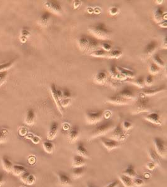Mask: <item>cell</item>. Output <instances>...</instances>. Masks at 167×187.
<instances>
[{
  "mask_svg": "<svg viewBox=\"0 0 167 187\" xmlns=\"http://www.w3.org/2000/svg\"><path fill=\"white\" fill-rule=\"evenodd\" d=\"M62 94H63V98L69 99L70 97L71 96V94L70 91L66 89L62 90Z\"/></svg>",
  "mask_w": 167,
  "mask_h": 187,
  "instance_id": "db71d44e",
  "label": "cell"
},
{
  "mask_svg": "<svg viewBox=\"0 0 167 187\" xmlns=\"http://www.w3.org/2000/svg\"><path fill=\"white\" fill-rule=\"evenodd\" d=\"M81 5V2L78 1V0H75V1L73 2V6L74 9L78 8Z\"/></svg>",
  "mask_w": 167,
  "mask_h": 187,
  "instance_id": "6f0895ef",
  "label": "cell"
},
{
  "mask_svg": "<svg viewBox=\"0 0 167 187\" xmlns=\"http://www.w3.org/2000/svg\"><path fill=\"white\" fill-rule=\"evenodd\" d=\"M19 177L21 181L27 185H32L36 182V177L35 175L27 171L23 173Z\"/></svg>",
  "mask_w": 167,
  "mask_h": 187,
  "instance_id": "5bb4252c",
  "label": "cell"
},
{
  "mask_svg": "<svg viewBox=\"0 0 167 187\" xmlns=\"http://www.w3.org/2000/svg\"><path fill=\"white\" fill-rule=\"evenodd\" d=\"M50 91H51V94H52V98L55 103V105L56 106V108L58 109V111L60 112L61 114H63V108L61 106V104H60V99L58 96V89L56 88V85L53 83L50 85Z\"/></svg>",
  "mask_w": 167,
  "mask_h": 187,
  "instance_id": "52a82bcc",
  "label": "cell"
},
{
  "mask_svg": "<svg viewBox=\"0 0 167 187\" xmlns=\"http://www.w3.org/2000/svg\"><path fill=\"white\" fill-rule=\"evenodd\" d=\"M27 138H30L31 141L33 142V144H39V142H40V138L37 137V136H35V135H28L27 136Z\"/></svg>",
  "mask_w": 167,
  "mask_h": 187,
  "instance_id": "f907efd6",
  "label": "cell"
},
{
  "mask_svg": "<svg viewBox=\"0 0 167 187\" xmlns=\"http://www.w3.org/2000/svg\"><path fill=\"white\" fill-rule=\"evenodd\" d=\"M153 63L158 66L160 69L165 67V62L158 54H155L153 56Z\"/></svg>",
  "mask_w": 167,
  "mask_h": 187,
  "instance_id": "f35d334b",
  "label": "cell"
},
{
  "mask_svg": "<svg viewBox=\"0 0 167 187\" xmlns=\"http://www.w3.org/2000/svg\"><path fill=\"white\" fill-rule=\"evenodd\" d=\"M103 111H88L85 114V120L88 124H96L100 122L103 117Z\"/></svg>",
  "mask_w": 167,
  "mask_h": 187,
  "instance_id": "277c9868",
  "label": "cell"
},
{
  "mask_svg": "<svg viewBox=\"0 0 167 187\" xmlns=\"http://www.w3.org/2000/svg\"><path fill=\"white\" fill-rule=\"evenodd\" d=\"M79 134H80V130L78 127L77 125L73 126L68 132V142L70 143H73L74 142H75L79 137Z\"/></svg>",
  "mask_w": 167,
  "mask_h": 187,
  "instance_id": "ac0fdd59",
  "label": "cell"
},
{
  "mask_svg": "<svg viewBox=\"0 0 167 187\" xmlns=\"http://www.w3.org/2000/svg\"><path fill=\"white\" fill-rule=\"evenodd\" d=\"M98 47H99V42H98L97 39L93 38H90L88 48L86 51L90 54L91 53L97 50L98 49Z\"/></svg>",
  "mask_w": 167,
  "mask_h": 187,
  "instance_id": "44dd1931",
  "label": "cell"
},
{
  "mask_svg": "<svg viewBox=\"0 0 167 187\" xmlns=\"http://www.w3.org/2000/svg\"><path fill=\"white\" fill-rule=\"evenodd\" d=\"M85 165V160L84 158L77 155H75L72 160V167L73 168L84 167Z\"/></svg>",
  "mask_w": 167,
  "mask_h": 187,
  "instance_id": "83f0119b",
  "label": "cell"
},
{
  "mask_svg": "<svg viewBox=\"0 0 167 187\" xmlns=\"http://www.w3.org/2000/svg\"><path fill=\"white\" fill-rule=\"evenodd\" d=\"M156 2H157V4H161V3H163V1H162V0H161V1H156Z\"/></svg>",
  "mask_w": 167,
  "mask_h": 187,
  "instance_id": "be15d7a7",
  "label": "cell"
},
{
  "mask_svg": "<svg viewBox=\"0 0 167 187\" xmlns=\"http://www.w3.org/2000/svg\"><path fill=\"white\" fill-rule=\"evenodd\" d=\"M118 94L127 100H130L135 98V94L130 89L125 88L119 92Z\"/></svg>",
  "mask_w": 167,
  "mask_h": 187,
  "instance_id": "d4e9b609",
  "label": "cell"
},
{
  "mask_svg": "<svg viewBox=\"0 0 167 187\" xmlns=\"http://www.w3.org/2000/svg\"><path fill=\"white\" fill-rule=\"evenodd\" d=\"M35 120V113L33 109H30L27 112V115L25 119V122L28 125H33Z\"/></svg>",
  "mask_w": 167,
  "mask_h": 187,
  "instance_id": "484cf974",
  "label": "cell"
},
{
  "mask_svg": "<svg viewBox=\"0 0 167 187\" xmlns=\"http://www.w3.org/2000/svg\"><path fill=\"white\" fill-rule=\"evenodd\" d=\"M71 103V100L70 99H66V98H63L60 101V104L62 108H65L68 107Z\"/></svg>",
  "mask_w": 167,
  "mask_h": 187,
  "instance_id": "681fc988",
  "label": "cell"
},
{
  "mask_svg": "<svg viewBox=\"0 0 167 187\" xmlns=\"http://www.w3.org/2000/svg\"><path fill=\"white\" fill-rule=\"evenodd\" d=\"M8 133L9 132L6 129H0V144L4 143L6 141Z\"/></svg>",
  "mask_w": 167,
  "mask_h": 187,
  "instance_id": "7bdbcfd3",
  "label": "cell"
},
{
  "mask_svg": "<svg viewBox=\"0 0 167 187\" xmlns=\"http://www.w3.org/2000/svg\"><path fill=\"white\" fill-rule=\"evenodd\" d=\"M148 155L150 158L154 162L156 165L161 166V161L160 157L157 153V152L153 149H150L148 151Z\"/></svg>",
  "mask_w": 167,
  "mask_h": 187,
  "instance_id": "f1b7e54d",
  "label": "cell"
},
{
  "mask_svg": "<svg viewBox=\"0 0 167 187\" xmlns=\"http://www.w3.org/2000/svg\"><path fill=\"white\" fill-rule=\"evenodd\" d=\"M114 128L115 124L112 121H107L100 124L93 129L90 137L89 140H93L100 136L104 135L110 132L111 130H113Z\"/></svg>",
  "mask_w": 167,
  "mask_h": 187,
  "instance_id": "7a4b0ae2",
  "label": "cell"
},
{
  "mask_svg": "<svg viewBox=\"0 0 167 187\" xmlns=\"http://www.w3.org/2000/svg\"><path fill=\"white\" fill-rule=\"evenodd\" d=\"M120 9L117 6H113L109 8V13L111 16H115L118 14Z\"/></svg>",
  "mask_w": 167,
  "mask_h": 187,
  "instance_id": "f6af8a7d",
  "label": "cell"
},
{
  "mask_svg": "<svg viewBox=\"0 0 167 187\" xmlns=\"http://www.w3.org/2000/svg\"><path fill=\"white\" fill-rule=\"evenodd\" d=\"M107 102L110 104L118 105H123L128 104V101L120 96L118 94L109 97L107 99Z\"/></svg>",
  "mask_w": 167,
  "mask_h": 187,
  "instance_id": "30bf717a",
  "label": "cell"
},
{
  "mask_svg": "<svg viewBox=\"0 0 167 187\" xmlns=\"http://www.w3.org/2000/svg\"><path fill=\"white\" fill-rule=\"evenodd\" d=\"M77 155L84 158H89V153L88 150L85 148L83 143L82 142H79L77 147Z\"/></svg>",
  "mask_w": 167,
  "mask_h": 187,
  "instance_id": "603a6c76",
  "label": "cell"
},
{
  "mask_svg": "<svg viewBox=\"0 0 167 187\" xmlns=\"http://www.w3.org/2000/svg\"><path fill=\"white\" fill-rule=\"evenodd\" d=\"M88 31L94 37L101 40H107L110 39L111 36L110 30L105 25L101 22L90 26Z\"/></svg>",
  "mask_w": 167,
  "mask_h": 187,
  "instance_id": "6da1fadb",
  "label": "cell"
},
{
  "mask_svg": "<svg viewBox=\"0 0 167 187\" xmlns=\"http://www.w3.org/2000/svg\"><path fill=\"white\" fill-rule=\"evenodd\" d=\"M153 82V78L152 75L148 76L145 79V86H150L152 85Z\"/></svg>",
  "mask_w": 167,
  "mask_h": 187,
  "instance_id": "816d5d0a",
  "label": "cell"
},
{
  "mask_svg": "<svg viewBox=\"0 0 167 187\" xmlns=\"http://www.w3.org/2000/svg\"><path fill=\"white\" fill-rule=\"evenodd\" d=\"M145 119L147 121L155 125H161L162 124L159 114L156 112H152L150 113H148L145 117Z\"/></svg>",
  "mask_w": 167,
  "mask_h": 187,
  "instance_id": "2e32d148",
  "label": "cell"
},
{
  "mask_svg": "<svg viewBox=\"0 0 167 187\" xmlns=\"http://www.w3.org/2000/svg\"><path fill=\"white\" fill-rule=\"evenodd\" d=\"M50 20V13L48 11L44 12L38 20V24L42 27H46L48 25Z\"/></svg>",
  "mask_w": 167,
  "mask_h": 187,
  "instance_id": "cb8c5ba5",
  "label": "cell"
},
{
  "mask_svg": "<svg viewBox=\"0 0 167 187\" xmlns=\"http://www.w3.org/2000/svg\"><path fill=\"white\" fill-rule=\"evenodd\" d=\"M31 33L30 30L27 28H23L21 31V33H20V36H19V41L21 43L24 44L26 43L28 38L30 36Z\"/></svg>",
  "mask_w": 167,
  "mask_h": 187,
  "instance_id": "1f68e13d",
  "label": "cell"
},
{
  "mask_svg": "<svg viewBox=\"0 0 167 187\" xmlns=\"http://www.w3.org/2000/svg\"><path fill=\"white\" fill-rule=\"evenodd\" d=\"M15 60L13 59L12 61H8L6 63H3V64H0V73L4 72V71H7L8 69H10L13 66V65L15 63Z\"/></svg>",
  "mask_w": 167,
  "mask_h": 187,
  "instance_id": "60d3db41",
  "label": "cell"
},
{
  "mask_svg": "<svg viewBox=\"0 0 167 187\" xmlns=\"http://www.w3.org/2000/svg\"><path fill=\"white\" fill-rule=\"evenodd\" d=\"M111 138L118 142L123 141L126 138V134L123 129L122 127L119 124L113 129V131L111 135Z\"/></svg>",
  "mask_w": 167,
  "mask_h": 187,
  "instance_id": "ba28073f",
  "label": "cell"
},
{
  "mask_svg": "<svg viewBox=\"0 0 167 187\" xmlns=\"http://www.w3.org/2000/svg\"><path fill=\"white\" fill-rule=\"evenodd\" d=\"M58 130V123L53 122L51 124L48 132L47 134V138L48 140H53L56 138Z\"/></svg>",
  "mask_w": 167,
  "mask_h": 187,
  "instance_id": "d6986e66",
  "label": "cell"
},
{
  "mask_svg": "<svg viewBox=\"0 0 167 187\" xmlns=\"http://www.w3.org/2000/svg\"><path fill=\"white\" fill-rule=\"evenodd\" d=\"M85 168L84 167L73 168L72 172H71V175H72V177L74 179H77L83 176L85 173Z\"/></svg>",
  "mask_w": 167,
  "mask_h": 187,
  "instance_id": "836d02e7",
  "label": "cell"
},
{
  "mask_svg": "<svg viewBox=\"0 0 167 187\" xmlns=\"http://www.w3.org/2000/svg\"><path fill=\"white\" fill-rule=\"evenodd\" d=\"M150 109L148 99L147 97L140 93L135 107L132 110V113L134 114H138L142 112H147L150 111Z\"/></svg>",
  "mask_w": 167,
  "mask_h": 187,
  "instance_id": "3957f363",
  "label": "cell"
},
{
  "mask_svg": "<svg viewBox=\"0 0 167 187\" xmlns=\"http://www.w3.org/2000/svg\"><path fill=\"white\" fill-rule=\"evenodd\" d=\"M109 73H110V75L111 78L114 79H117V80H120V81H124V80H126L127 79L125 77H124L123 76L119 74L117 71L116 66H111L110 68Z\"/></svg>",
  "mask_w": 167,
  "mask_h": 187,
  "instance_id": "4316f807",
  "label": "cell"
},
{
  "mask_svg": "<svg viewBox=\"0 0 167 187\" xmlns=\"http://www.w3.org/2000/svg\"><path fill=\"white\" fill-rule=\"evenodd\" d=\"M133 183L134 186H137V187H140L144 186L145 185V181L144 180L138 177H135L133 179Z\"/></svg>",
  "mask_w": 167,
  "mask_h": 187,
  "instance_id": "ee69618b",
  "label": "cell"
},
{
  "mask_svg": "<svg viewBox=\"0 0 167 187\" xmlns=\"http://www.w3.org/2000/svg\"><path fill=\"white\" fill-rule=\"evenodd\" d=\"M8 76V73L7 71H4V72H1L0 73V86H2L3 84L6 79Z\"/></svg>",
  "mask_w": 167,
  "mask_h": 187,
  "instance_id": "bcb514c9",
  "label": "cell"
},
{
  "mask_svg": "<svg viewBox=\"0 0 167 187\" xmlns=\"http://www.w3.org/2000/svg\"><path fill=\"white\" fill-rule=\"evenodd\" d=\"M102 50L106 53H109L111 51V45L108 42H103L102 44Z\"/></svg>",
  "mask_w": 167,
  "mask_h": 187,
  "instance_id": "7dc6e473",
  "label": "cell"
},
{
  "mask_svg": "<svg viewBox=\"0 0 167 187\" xmlns=\"http://www.w3.org/2000/svg\"><path fill=\"white\" fill-rule=\"evenodd\" d=\"M118 185H119V182L117 180H115L111 182L110 183H109L108 185H107L106 186H105V187H118Z\"/></svg>",
  "mask_w": 167,
  "mask_h": 187,
  "instance_id": "9f6ffc18",
  "label": "cell"
},
{
  "mask_svg": "<svg viewBox=\"0 0 167 187\" xmlns=\"http://www.w3.org/2000/svg\"><path fill=\"white\" fill-rule=\"evenodd\" d=\"M156 164L155 163H154V162H153V161H151V162H148L147 164V165H146V167H147V169H148L149 170H150V171H152V170H153L155 168H156Z\"/></svg>",
  "mask_w": 167,
  "mask_h": 187,
  "instance_id": "11a10c76",
  "label": "cell"
},
{
  "mask_svg": "<svg viewBox=\"0 0 167 187\" xmlns=\"http://www.w3.org/2000/svg\"><path fill=\"white\" fill-rule=\"evenodd\" d=\"M166 90V87L164 86H158V87H154L151 88H147L145 89H144L141 91V94L145 96L146 97L148 96H152L157 94H159L160 92H162Z\"/></svg>",
  "mask_w": 167,
  "mask_h": 187,
  "instance_id": "9c48e42d",
  "label": "cell"
},
{
  "mask_svg": "<svg viewBox=\"0 0 167 187\" xmlns=\"http://www.w3.org/2000/svg\"><path fill=\"white\" fill-rule=\"evenodd\" d=\"M89 42V38L85 35H82L78 39L77 44L79 49L82 51H86Z\"/></svg>",
  "mask_w": 167,
  "mask_h": 187,
  "instance_id": "ffe728a7",
  "label": "cell"
},
{
  "mask_svg": "<svg viewBox=\"0 0 167 187\" xmlns=\"http://www.w3.org/2000/svg\"><path fill=\"white\" fill-rule=\"evenodd\" d=\"M158 25L161 27V28H166L167 26V23H166V21H163L161 22L158 23Z\"/></svg>",
  "mask_w": 167,
  "mask_h": 187,
  "instance_id": "680465c9",
  "label": "cell"
},
{
  "mask_svg": "<svg viewBox=\"0 0 167 187\" xmlns=\"http://www.w3.org/2000/svg\"><path fill=\"white\" fill-rule=\"evenodd\" d=\"M162 48L166 50V36H165L162 40Z\"/></svg>",
  "mask_w": 167,
  "mask_h": 187,
  "instance_id": "91938a15",
  "label": "cell"
},
{
  "mask_svg": "<svg viewBox=\"0 0 167 187\" xmlns=\"http://www.w3.org/2000/svg\"><path fill=\"white\" fill-rule=\"evenodd\" d=\"M153 19L157 23H160L163 21L166 20V13L164 11L163 8L161 7H158L153 11Z\"/></svg>",
  "mask_w": 167,
  "mask_h": 187,
  "instance_id": "7c38bea8",
  "label": "cell"
},
{
  "mask_svg": "<svg viewBox=\"0 0 167 187\" xmlns=\"http://www.w3.org/2000/svg\"><path fill=\"white\" fill-rule=\"evenodd\" d=\"M2 163L3 169L5 172L8 173L11 172L13 164L7 156L4 155L2 157Z\"/></svg>",
  "mask_w": 167,
  "mask_h": 187,
  "instance_id": "7402d4cb",
  "label": "cell"
},
{
  "mask_svg": "<svg viewBox=\"0 0 167 187\" xmlns=\"http://www.w3.org/2000/svg\"><path fill=\"white\" fill-rule=\"evenodd\" d=\"M87 187H97V186H95L94 185H93V183H89L87 185Z\"/></svg>",
  "mask_w": 167,
  "mask_h": 187,
  "instance_id": "6125c7cd",
  "label": "cell"
},
{
  "mask_svg": "<svg viewBox=\"0 0 167 187\" xmlns=\"http://www.w3.org/2000/svg\"><path fill=\"white\" fill-rule=\"evenodd\" d=\"M107 79V74L105 71H100L95 75L94 78V81L97 84H104Z\"/></svg>",
  "mask_w": 167,
  "mask_h": 187,
  "instance_id": "f546056e",
  "label": "cell"
},
{
  "mask_svg": "<svg viewBox=\"0 0 167 187\" xmlns=\"http://www.w3.org/2000/svg\"><path fill=\"white\" fill-rule=\"evenodd\" d=\"M155 151L161 158L166 157V145L164 140L160 137H155L153 139Z\"/></svg>",
  "mask_w": 167,
  "mask_h": 187,
  "instance_id": "5b68a950",
  "label": "cell"
},
{
  "mask_svg": "<svg viewBox=\"0 0 167 187\" xmlns=\"http://www.w3.org/2000/svg\"><path fill=\"white\" fill-rule=\"evenodd\" d=\"M123 54V53L120 50H113L108 53L107 58L109 59H119Z\"/></svg>",
  "mask_w": 167,
  "mask_h": 187,
  "instance_id": "d590c367",
  "label": "cell"
},
{
  "mask_svg": "<svg viewBox=\"0 0 167 187\" xmlns=\"http://www.w3.org/2000/svg\"><path fill=\"white\" fill-rule=\"evenodd\" d=\"M90 55L91 56H93V57H94V58H107L108 53L105 52L103 50L98 49L97 50L91 53L90 54Z\"/></svg>",
  "mask_w": 167,
  "mask_h": 187,
  "instance_id": "74e56055",
  "label": "cell"
},
{
  "mask_svg": "<svg viewBox=\"0 0 167 187\" xmlns=\"http://www.w3.org/2000/svg\"><path fill=\"white\" fill-rule=\"evenodd\" d=\"M160 71V68L157 66L153 62L151 63L148 67V72L150 73V75H156L159 73Z\"/></svg>",
  "mask_w": 167,
  "mask_h": 187,
  "instance_id": "ab89813d",
  "label": "cell"
},
{
  "mask_svg": "<svg viewBox=\"0 0 167 187\" xmlns=\"http://www.w3.org/2000/svg\"><path fill=\"white\" fill-rule=\"evenodd\" d=\"M6 182V175L4 172L0 171V187H2Z\"/></svg>",
  "mask_w": 167,
  "mask_h": 187,
  "instance_id": "f5cc1de1",
  "label": "cell"
},
{
  "mask_svg": "<svg viewBox=\"0 0 167 187\" xmlns=\"http://www.w3.org/2000/svg\"><path fill=\"white\" fill-rule=\"evenodd\" d=\"M102 142L106 149L110 151L118 148L120 146V143L112 138H102Z\"/></svg>",
  "mask_w": 167,
  "mask_h": 187,
  "instance_id": "4fadbf2b",
  "label": "cell"
},
{
  "mask_svg": "<svg viewBox=\"0 0 167 187\" xmlns=\"http://www.w3.org/2000/svg\"><path fill=\"white\" fill-rule=\"evenodd\" d=\"M123 175L130 177L131 178H133L136 177V172L134 169V167L132 165H129L123 171Z\"/></svg>",
  "mask_w": 167,
  "mask_h": 187,
  "instance_id": "8d00e7d4",
  "label": "cell"
},
{
  "mask_svg": "<svg viewBox=\"0 0 167 187\" xmlns=\"http://www.w3.org/2000/svg\"><path fill=\"white\" fill-rule=\"evenodd\" d=\"M44 6L48 10V12H50L55 14H60L62 12V7L61 5L55 1H47L44 3Z\"/></svg>",
  "mask_w": 167,
  "mask_h": 187,
  "instance_id": "8992f818",
  "label": "cell"
},
{
  "mask_svg": "<svg viewBox=\"0 0 167 187\" xmlns=\"http://www.w3.org/2000/svg\"><path fill=\"white\" fill-rule=\"evenodd\" d=\"M58 181L60 185L63 187H69L72 185V181L69 175L65 172H59L58 173Z\"/></svg>",
  "mask_w": 167,
  "mask_h": 187,
  "instance_id": "8fae6325",
  "label": "cell"
},
{
  "mask_svg": "<svg viewBox=\"0 0 167 187\" xmlns=\"http://www.w3.org/2000/svg\"><path fill=\"white\" fill-rule=\"evenodd\" d=\"M25 171L27 170L25 167L19 164H16V165H13L11 172L15 176H20Z\"/></svg>",
  "mask_w": 167,
  "mask_h": 187,
  "instance_id": "d6a6232c",
  "label": "cell"
},
{
  "mask_svg": "<svg viewBox=\"0 0 167 187\" xmlns=\"http://www.w3.org/2000/svg\"><path fill=\"white\" fill-rule=\"evenodd\" d=\"M132 83L139 88H144L145 86V79L141 76L132 81Z\"/></svg>",
  "mask_w": 167,
  "mask_h": 187,
  "instance_id": "b9f144b4",
  "label": "cell"
},
{
  "mask_svg": "<svg viewBox=\"0 0 167 187\" xmlns=\"http://www.w3.org/2000/svg\"><path fill=\"white\" fill-rule=\"evenodd\" d=\"M119 179L125 187H134L133 180L130 177L122 174L119 175Z\"/></svg>",
  "mask_w": 167,
  "mask_h": 187,
  "instance_id": "4dcf8cb0",
  "label": "cell"
},
{
  "mask_svg": "<svg viewBox=\"0 0 167 187\" xmlns=\"http://www.w3.org/2000/svg\"><path fill=\"white\" fill-rule=\"evenodd\" d=\"M133 127L132 124L128 121H125L122 124V128L124 130H128L131 129Z\"/></svg>",
  "mask_w": 167,
  "mask_h": 187,
  "instance_id": "c3c4849f",
  "label": "cell"
},
{
  "mask_svg": "<svg viewBox=\"0 0 167 187\" xmlns=\"http://www.w3.org/2000/svg\"><path fill=\"white\" fill-rule=\"evenodd\" d=\"M43 147L45 152L48 154H52L54 150V145L50 140L48 141H44L43 143Z\"/></svg>",
  "mask_w": 167,
  "mask_h": 187,
  "instance_id": "e575fe53",
  "label": "cell"
},
{
  "mask_svg": "<svg viewBox=\"0 0 167 187\" xmlns=\"http://www.w3.org/2000/svg\"><path fill=\"white\" fill-rule=\"evenodd\" d=\"M158 47V44L155 41H150L146 46L144 49V56L147 58L150 57L156 51Z\"/></svg>",
  "mask_w": 167,
  "mask_h": 187,
  "instance_id": "9a60e30c",
  "label": "cell"
},
{
  "mask_svg": "<svg viewBox=\"0 0 167 187\" xmlns=\"http://www.w3.org/2000/svg\"><path fill=\"white\" fill-rule=\"evenodd\" d=\"M111 112H110V111H106V112H105V113H103V117H105L106 118V119H108V118H110V116H111Z\"/></svg>",
  "mask_w": 167,
  "mask_h": 187,
  "instance_id": "94428289",
  "label": "cell"
},
{
  "mask_svg": "<svg viewBox=\"0 0 167 187\" xmlns=\"http://www.w3.org/2000/svg\"><path fill=\"white\" fill-rule=\"evenodd\" d=\"M116 67L118 73L120 74L126 78L133 79L135 78V73L133 71H132V70L120 66H116Z\"/></svg>",
  "mask_w": 167,
  "mask_h": 187,
  "instance_id": "e0dca14e",
  "label": "cell"
}]
</instances>
